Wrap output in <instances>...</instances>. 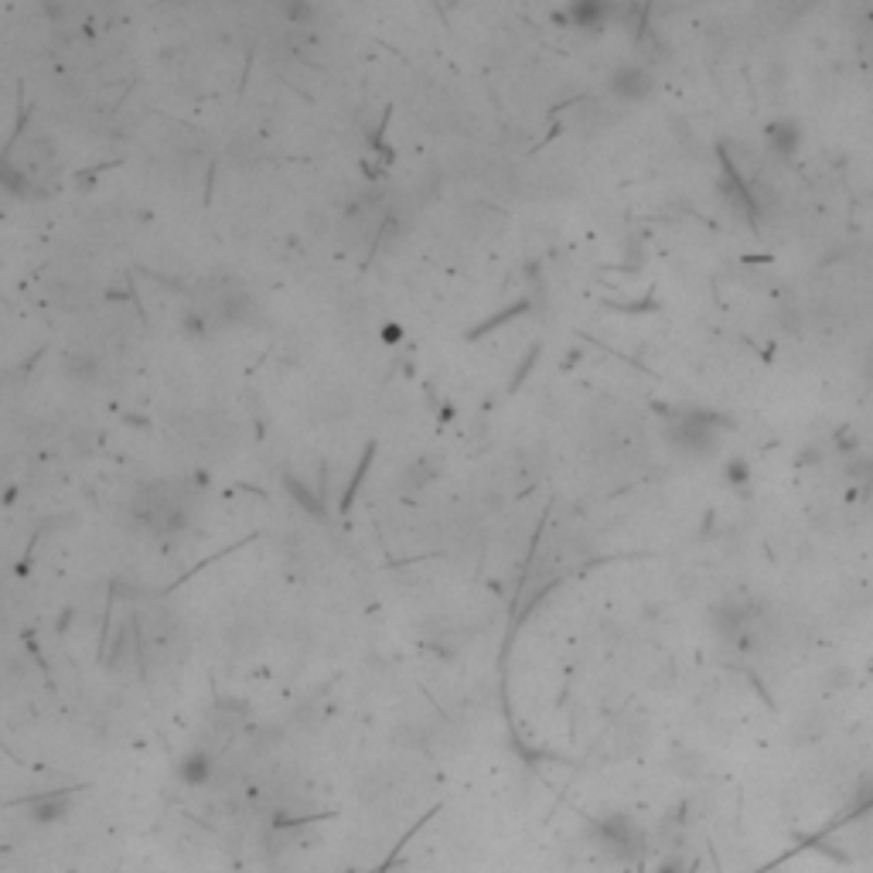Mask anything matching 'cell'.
<instances>
[{"mask_svg": "<svg viewBox=\"0 0 873 873\" xmlns=\"http://www.w3.org/2000/svg\"><path fill=\"white\" fill-rule=\"evenodd\" d=\"M249 307H253V301H249L246 290L232 287V284H209L202 287L195 294V301H191V311L198 314L205 324H236L243 321L249 314Z\"/></svg>", "mask_w": 873, "mask_h": 873, "instance_id": "1", "label": "cell"}, {"mask_svg": "<svg viewBox=\"0 0 873 873\" xmlns=\"http://www.w3.org/2000/svg\"><path fill=\"white\" fill-rule=\"evenodd\" d=\"M672 440H676L683 451L689 454H706L717 447V434H713L710 420L700 417V413H693V417H683L679 420V427L672 430Z\"/></svg>", "mask_w": 873, "mask_h": 873, "instance_id": "2", "label": "cell"}, {"mask_svg": "<svg viewBox=\"0 0 873 873\" xmlns=\"http://www.w3.org/2000/svg\"><path fill=\"white\" fill-rule=\"evenodd\" d=\"M611 89L621 99H642L652 93V79H648V72L638 69V65H621L611 76Z\"/></svg>", "mask_w": 873, "mask_h": 873, "instance_id": "3", "label": "cell"}, {"mask_svg": "<svg viewBox=\"0 0 873 873\" xmlns=\"http://www.w3.org/2000/svg\"><path fill=\"white\" fill-rule=\"evenodd\" d=\"M768 147L771 154L778 157H792L798 147H802V130H798L795 120H778L768 127Z\"/></svg>", "mask_w": 873, "mask_h": 873, "instance_id": "4", "label": "cell"}, {"mask_svg": "<svg viewBox=\"0 0 873 873\" xmlns=\"http://www.w3.org/2000/svg\"><path fill=\"white\" fill-rule=\"evenodd\" d=\"M567 14H570L573 24H580V28H590V24L604 21V7L601 4H573Z\"/></svg>", "mask_w": 873, "mask_h": 873, "instance_id": "5", "label": "cell"}]
</instances>
